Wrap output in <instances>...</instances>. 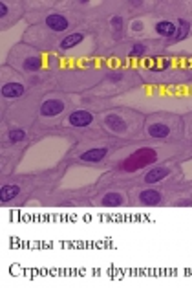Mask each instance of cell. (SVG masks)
<instances>
[{
  "label": "cell",
  "instance_id": "6da1fadb",
  "mask_svg": "<svg viewBox=\"0 0 192 288\" xmlns=\"http://www.w3.org/2000/svg\"><path fill=\"white\" fill-rule=\"evenodd\" d=\"M156 160H158V156H156V153H154L152 149H139L130 158L125 160L123 169L125 171H137V169L148 165V164H154Z\"/></svg>",
  "mask_w": 192,
  "mask_h": 288
},
{
  "label": "cell",
  "instance_id": "7a4b0ae2",
  "mask_svg": "<svg viewBox=\"0 0 192 288\" xmlns=\"http://www.w3.org/2000/svg\"><path fill=\"white\" fill-rule=\"evenodd\" d=\"M94 120H96V116L92 114V112H88V110H84V109L73 110V112L68 116V123L75 128L90 127V125L94 123Z\"/></svg>",
  "mask_w": 192,
  "mask_h": 288
},
{
  "label": "cell",
  "instance_id": "3957f363",
  "mask_svg": "<svg viewBox=\"0 0 192 288\" xmlns=\"http://www.w3.org/2000/svg\"><path fill=\"white\" fill-rule=\"evenodd\" d=\"M44 24H46V28H50L51 32L63 33L70 28V20L66 19L63 13H50L44 19Z\"/></svg>",
  "mask_w": 192,
  "mask_h": 288
},
{
  "label": "cell",
  "instance_id": "277c9868",
  "mask_svg": "<svg viewBox=\"0 0 192 288\" xmlns=\"http://www.w3.org/2000/svg\"><path fill=\"white\" fill-rule=\"evenodd\" d=\"M66 109V103L63 99H46L40 105V116L44 118H55V116H61Z\"/></svg>",
  "mask_w": 192,
  "mask_h": 288
},
{
  "label": "cell",
  "instance_id": "5b68a950",
  "mask_svg": "<svg viewBox=\"0 0 192 288\" xmlns=\"http://www.w3.org/2000/svg\"><path fill=\"white\" fill-rule=\"evenodd\" d=\"M106 154H108V147H94L84 151L79 156V160L84 162V164H99V162H102L106 158Z\"/></svg>",
  "mask_w": 192,
  "mask_h": 288
},
{
  "label": "cell",
  "instance_id": "8992f818",
  "mask_svg": "<svg viewBox=\"0 0 192 288\" xmlns=\"http://www.w3.org/2000/svg\"><path fill=\"white\" fill-rule=\"evenodd\" d=\"M104 125H106L112 132H115V134H123V132H127L128 130V123L123 120L121 116H117V114L106 116V118H104Z\"/></svg>",
  "mask_w": 192,
  "mask_h": 288
},
{
  "label": "cell",
  "instance_id": "52a82bcc",
  "mask_svg": "<svg viewBox=\"0 0 192 288\" xmlns=\"http://www.w3.org/2000/svg\"><path fill=\"white\" fill-rule=\"evenodd\" d=\"M137 199L143 206H160L163 200V193H160L158 189H143Z\"/></svg>",
  "mask_w": 192,
  "mask_h": 288
},
{
  "label": "cell",
  "instance_id": "ba28073f",
  "mask_svg": "<svg viewBox=\"0 0 192 288\" xmlns=\"http://www.w3.org/2000/svg\"><path fill=\"white\" fill-rule=\"evenodd\" d=\"M26 92V86L22 83H17V81H9L2 86V97L6 99H17Z\"/></svg>",
  "mask_w": 192,
  "mask_h": 288
},
{
  "label": "cell",
  "instance_id": "9c48e42d",
  "mask_svg": "<svg viewBox=\"0 0 192 288\" xmlns=\"http://www.w3.org/2000/svg\"><path fill=\"white\" fill-rule=\"evenodd\" d=\"M154 30H156V33H158L160 37L172 39L174 35H176L178 24H176V22H172V20H160V22H156Z\"/></svg>",
  "mask_w": 192,
  "mask_h": 288
},
{
  "label": "cell",
  "instance_id": "30bf717a",
  "mask_svg": "<svg viewBox=\"0 0 192 288\" xmlns=\"http://www.w3.org/2000/svg\"><path fill=\"white\" fill-rule=\"evenodd\" d=\"M147 134L150 138H156V140H163V138H166V136L170 134V127L166 123H161V122L150 123L147 127Z\"/></svg>",
  "mask_w": 192,
  "mask_h": 288
},
{
  "label": "cell",
  "instance_id": "8fae6325",
  "mask_svg": "<svg viewBox=\"0 0 192 288\" xmlns=\"http://www.w3.org/2000/svg\"><path fill=\"white\" fill-rule=\"evenodd\" d=\"M84 41V33L81 32H75V33H70V35H66V37L59 42V48L63 51L66 50H71V48H75V46H79L81 42Z\"/></svg>",
  "mask_w": 192,
  "mask_h": 288
},
{
  "label": "cell",
  "instance_id": "7c38bea8",
  "mask_svg": "<svg viewBox=\"0 0 192 288\" xmlns=\"http://www.w3.org/2000/svg\"><path fill=\"white\" fill-rule=\"evenodd\" d=\"M168 174H170V169H168V167H154V169H150V171L145 174V182H147V184H158L161 180H165Z\"/></svg>",
  "mask_w": 192,
  "mask_h": 288
},
{
  "label": "cell",
  "instance_id": "4fadbf2b",
  "mask_svg": "<svg viewBox=\"0 0 192 288\" xmlns=\"http://www.w3.org/2000/svg\"><path fill=\"white\" fill-rule=\"evenodd\" d=\"M19 195H20L19 186H15V184L2 186V189H0V202H2V204H7V202H11L13 199H17Z\"/></svg>",
  "mask_w": 192,
  "mask_h": 288
},
{
  "label": "cell",
  "instance_id": "5bb4252c",
  "mask_svg": "<svg viewBox=\"0 0 192 288\" xmlns=\"http://www.w3.org/2000/svg\"><path fill=\"white\" fill-rule=\"evenodd\" d=\"M42 64H44V61H42L40 55H30V57L24 59L22 68H24L26 72H32V74H35V72H38L40 68H42Z\"/></svg>",
  "mask_w": 192,
  "mask_h": 288
},
{
  "label": "cell",
  "instance_id": "9a60e30c",
  "mask_svg": "<svg viewBox=\"0 0 192 288\" xmlns=\"http://www.w3.org/2000/svg\"><path fill=\"white\" fill-rule=\"evenodd\" d=\"M123 204H125V197H123L121 193L112 191L102 197V206H106V207H119Z\"/></svg>",
  "mask_w": 192,
  "mask_h": 288
},
{
  "label": "cell",
  "instance_id": "2e32d148",
  "mask_svg": "<svg viewBox=\"0 0 192 288\" xmlns=\"http://www.w3.org/2000/svg\"><path fill=\"white\" fill-rule=\"evenodd\" d=\"M189 33H191V24H189L187 20L179 19L178 20V30H176V35H174L170 41H172V42H179V41H183V39L189 37Z\"/></svg>",
  "mask_w": 192,
  "mask_h": 288
},
{
  "label": "cell",
  "instance_id": "e0dca14e",
  "mask_svg": "<svg viewBox=\"0 0 192 288\" xmlns=\"http://www.w3.org/2000/svg\"><path fill=\"white\" fill-rule=\"evenodd\" d=\"M147 46L143 44V42H135L132 48H130V51H128V57L130 59H143L145 55H147Z\"/></svg>",
  "mask_w": 192,
  "mask_h": 288
},
{
  "label": "cell",
  "instance_id": "ac0fdd59",
  "mask_svg": "<svg viewBox=\"0 0 192 288\" xmlns=\"http://www.w3.org/2000/svg\"><path fill=\"white\" fill-rule=\"evenodd\" d=\"M7 140L9 143H20V141L26 140V130L24 128H9L7 132Z\"/></svg>",
  "mask_w": 192,
  "mask_h": 288
},
{
  "label": "cell",
  "instance_id": "d6986e66",
  "mask_svg": "<svg viewBox=\"0 0 192 288\" xmlns=\"http://www.w3.org/2000/svg\"><path fill=\"white\" fill-rule=\"evenodd\" d=\"M123 24H125V20H123V17H119V15H115V17H112V19H110V26L114 28L115 32H121Z\"/></svg>",
  "mask_w": 192,
  "mask_h": 288
},
{
  "label": "cell",
  "instance_id": "ffe728a7",
  "mask_svg": "<svg viewBox=\"0 0 192 288\" xmlns=\"http://www.w3.org/2000/svg\"><path fill=\"white\" fill-rule=\"evenodd\" d=\"M123 77H125L123 72H110L108 76H106V79H108L110 83H119V81H123Z\"/></svg>",
  "mask_w": 192,
  "mask_h": 288
},
{
  "label": "cell",
  "instance_id": "44dd1931",
  "mask_svg": "<svg viewBox=\"0 0 192 288\" xmlns=\"http://www.w3.org/2000/svg\"><path fill=\"white\" fill-rule=\"evenodd\" d=\"M143 28H145L143 20H134V22L130 24V30H132V32H143Z\"/></svg>",
  "mask_w": 192,
  "mask_h": 288
},
{
  "label": "cell",
  "instance_id": "7402d4cb",
  "mask_svg": "<svg viewBox=\"0 0 192 288\" xmlns=\"http://www.w3.org/2000/svg\"><path fill=\"white\" fill-rule=\"evenodd\" d=\"M7 13H9V7H7V4H6V2H0V19L7 17Z\"/></svg>",
  "mask_w": 192,
  "mask_h": 288
},
{
  "label": "cell",
  "instance_id": "603a6c76",
  "mask_svg": "<svg viewBox=\"0 0 192 288\" xmlns=\"http://www.w3.org/2000/svg\"><path fill=\"white\" fill-rule=\"evenodd\" d=\"M130 6H132V7H139V6H143V2H130Z\"/></svg>",
  "mask_w": 192,
  "mask_h": 288
},
{
  "label": "cell",
  "instance_id": "cb8c5ba5",
  "mask_svg": "<svg viewBox=\"0 0 192 288\" xmlns=\"http://www.w3.org/2000/svg\"><path fill=\"white\" fill-rule=\"evenodd\" d=\"M38 83V77H32V84H37Z\"/></svg>",
  "mask_w": 192,
  "mask_h": 288
}]
</instances>
